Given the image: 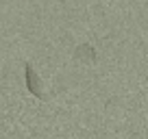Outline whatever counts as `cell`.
<instances>
[{"mask_svg": "<svg viewBox=\"0 0 148 139\" xmlns=\"http://www.w3.org/2000/svg\"><path fill=\"white\" fill-rule=\"evenodd\" d=\"M24 72H26V87H28V91H31L33 96H37L39 100H44L46 93H44V89H42V80H39V76L35 74V70L26 63L24 65Z\"/></svg>", "mask_w": 148, "mask_h": 139, "instance_id": "obj_1", "label": "cell"}, {"mask_svg": "<svg viewBox=\"0 0 148 139\" xmlns=\"http://www.w3.org/2000/svg\"><path fill=\"white\" fill-rule=\"evenodd\" d=\"M59 2H65V0H59Z\"/></svg>", "mask_w": 148, "mask_h": 139, "instance_id": "obj_3", "label": "cell"}, {"mask_svg": "<svg viewBox=\"0 0 148 139\" xmlns=\"http://www.w3.org/2000/svg\"><path fill=\"white\" fill-rule=\"evenodd\" d=\"M72 57L76 61H83V63H96V50H94V46H89V44L76 46V50H74Z\"/></svg>", "mask_w": 148, "mask_h": 139, "instance_id": "obj_2", "label": "cell"}]
</instances>
